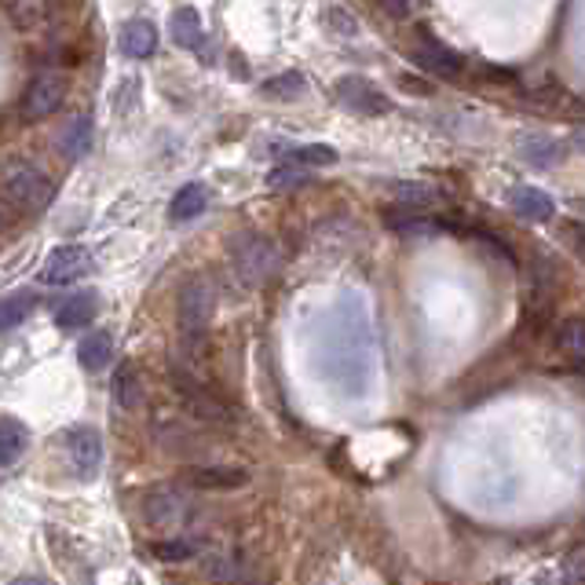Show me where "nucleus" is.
<instances>
[{
  "label": "nucleus",
  "instance_id": "nucleus-1",
  "mask_svg": "<svg viewBox=\"0 0 585 585\" xmlns=\"http://www.w3.org/2000/svg\"><path fill=\"white\" fill-rule=\"evenodd\" d=\"M0 191H4V198L15 205V209L41 213V209H48L55 198V180L30 162H11L4 169V180H0Z\"/></svg>",
  "mask_w": 585,
  "mask_h": 585
},
{
  "label": "nucleus",
  "instance_id": "nucleus-2",
  "mask_svg": "<svg viewBox=\"0 0 585 585\" xmlns=\"http://www.w3.org/2000/svg\"><path fill=\"white\" fill-rule=\"evenodd\" d=\"M216 315V282L209 274H194L180 290V329L183 337L202 340Z\"/></svg>",
  "mask_w": 585,
  "mask_h": 585
},
{
  "label": "nucleus",
  "instance_id": "nucleus-3",
  "mask_svg": "<svg viewBox=\"0 0 585 585\" xmlns=\"http://www.w3.org/2000/svg\"><path fill=\"white\" fill-rule=\"evenodd\" d=\"M231 263L246 285H263L279 268V249L260 235H238L231 246Z\"/></svg>",
  "mask_w": 585,
  "mask_h": 585
},
{
  "label": "nucleus",
  "instance_id": "nucleus-4",
  "mask_svg": "<svg viewBox=\"0 0 585 585\" xmlns=\"http://www.w3.org/2000/svg\"><path fill=\"white\" fill-rule=\"evenodd\" d=\"M66 91H71V82H66L63 71H41V74L26 85V91H22L19 113H22L26 121L52 118V113L66 102Z\"/></svg>",
  "mask_w": 585,
  "mask_h": 585
},
{
  "label": "nucleus",
  "instance_id": "nucleus-5",
  "mask_svg": "<svg viewBox=\"0 0 585 585\" xmlns=\"http://www.w3.org/2000/svg\"><path fill=\"white\" fill-rule=\"evenodd\" d=\"M334 96L344 110L359 113V118H373V113H388L392 110V102H388V96L381 88H377L373 82H366V77H340V82L334 85Z\"/></svg>",
  "mask_w": 585,
  "mask_h": 585
},
{
  "label": "nucleus",
  "instance_id": "nucleus-6",
  "mask_svg": "<svg viewBox=\"0 0 585 585\" xmlns=\"http://www.w3.org/2000/svg\"><path fill=\"white\" fill-rule=\"evenodd\" d=\"M91 268H96V260H91V252L85 246H59L48 252V260H44L41 282L44 285H71L77 279H85Z\"/></svg>",
  "mask_w": 585,
  "mask_h": 585
},
{
  "label": "nucleus",
  "instance_id": "nucleus-7",
  "mask_svg": "<svg viewBox=\"0 0 585 585\" xmlns=\"http://www.w3.org/2000/svg\"><path fill=\"white\" fill-rule=\"evenodd\" d=\"M63 443H66V457H71L74 476L91 484L102 468V435L96 429H71Z\"/></svg>",
  "mask_w": 585,
  "mask_h": 585
},
{
  "label": "nucleus",
  "instance_id": "nucleus-8",
  "mask_svg": "<svg viewBox=\"0 0 585 585\" xmlns=\"http://www.w3.org/2000/svg\"><path fill=\"white\" fill-rule=\"evenodd\" d=\"M172 381H176L180 396L187 399V407H191L198 418H205V421H231V410H227L224 399L216 396L213 388H205L202 381H194L187 370H183V373L172 370Z\"/></svg>",
  "mask_w": 585,
  "mask_h": 585
},
{
  "label": "nucleus",
  "instance_id": "nucleus-9",
  "mask_svg": "<svg viewBox=\"0 0 585 585\" xmlns=\"http://www.w3.org/2000/svg\"><path fill=\"white\" fill-rule=\"evenodd\" d=\"M512 147H516V154L534 169H553L567 158L564 143L553 140V136H542V132H520L512 140Z\"/></svg>",
  "mask_w": 585,
  "mask_h": 585
},
{
  "label": "nucleus",
  "instance_id": "nucleus-10",
  "mask_svg": "<svg viewBox=\"0 0 585 585\" xmlns=\"http://www.w3.org/2000/svg\"><path fill=\"white\" fill-rule=\"evenodd\" d=\"M187 516H191L187 498H183L180 490H172V487L154 490L151 501H147V520H151L154 527H180Z\"/></svg>",
  "mask_w": 585,
  "mask_h": 585
},
{
  "label": "nucleus",
  "instance_id": "nucleus-11",
  "mask_svg": "<svg viewBox=\"0 0 585 585\" xmlns=\"http://www.w3.org/2000/svg\"><path fill=\"white\" fill-rule=\"evenodd\" d=\"M414 59H418L421 71H429V74H435V77H446V82L462 74V55L451 52V48H446V44H440V41H432V37H421Z\"/></svg>",
  "mask_w": 585,
  "mask_h": 585
},
{
  "label": "nucleus",
  "instance_id": "nucleus-12",
  "mask_svg": "<svg viewBox=\"0 0 585 585\" xmlns=\"http://www.w3.org/2000/svg\"><path fill=\"white\" fill-rule=\"evenodd\" d=\"M8 19L22 33H37L52 22V0H8Z\"/></svg>",
  "mask_w": 585,
  "mask_h": 585
},
{
  "label": "nucleus",
  "instance_id": "nucleus-13",
  "mask_svg": "<svg viewBox=\"0 0 585 585\" xmlns=\"http://www.w3.org/2000/svg\"><path fill=\"white\" fill-rule=\"evenodd\" d=\"M99 312V296L96 293H74L66 296V304L55 312V326L59 329H82V326H91V318Z\"/></svg>",
  "mask_w": 585,
  "mask_h": 585
},
{
  "label": "nucleus",
  "instance_id": "nucleus-14",
  "mask_svg": "<svg viewBox=\"0 0 585 585\" xmlns=\"http://www.w3.org/2000/svg\"><path fill=\"white\" fill-rule=\"evenodd\" d=\"M509 205L520 216H527V220H553L556 216V202L538 187H512Z\"/></svg>",
  "mask_w": 585,
  "mask_h": 585
},
{
  "label": "nucleus",
  "instance_id": "nucleus-15",
  "mask_svg": "<svg viewBox=\"0 0 585 585\" xmlns=\"http://www.w3.org/2000/svg\"><path fill=\"white\" fill-rule=\"evenodd\" d=\"M205 209H209V187L205 183H183L169 205V216L183 224V220H198Z\"/></svg>",
  "mask_w": 585,
  "mask_h": 585
},
{
  "label": "nucleus",
  "instance_id": "nucleus-16",
  "mask_svg": "<svg viewBox=\"0 0 585 585\" xmlns=\"http://www.w3.org/2000/svg\"><path fill=\"white\" fill-rule=\"evenodd\" d=\"M121 52L129 55V59H147V55H154L158 52V30H154V22L132 19L129 26L121 30Z\"/></svg>",
  "mask_w": 585,
  "mask_h": 585
},
{
  "label": "nucleus",
  "instance_id": "nucleus-17",
  "mask_svg": "<svg viewBox=\"0 0 585 585\" xmlns=\"http://www.w3.org/2000/svg\"><path fill=\"white\" fill-rule=\"evenodd\" d=\"M110 355H113V337L107 334V329H96V334H88L82 344H77V362H82L88 373L107 370Z\"/></svg>",
  "mask_w": 585,
  "mask_h": 585
},
{
  "label": "nucleus",
  "instance_id": "nucleus-18",
  "mask_svg": "<svg viewBox=\"0 0 585 585\" xmlns=\"http://www.w3.org/2000/svg\"><path fill=\"white\" fill-rule=\"evenodd\" d=\"M26 451H30L26 424L15 421V418H0V468L15 465Z\"/></svg>",
  "mask_w": 585,
  "mask_h": 585
},
{
  "label": "nucleus",
  "instance_id": "nucleus-19",
  "mask_svg": "<svg viewBox=\"0 0 585 585\" xmlns=\"http://www.w3.org/2000/svg\"><path fill=\"white\" fill-rule=\"evenodd\" d=\"M172 41H176L183 52H202L205 48V30H202L198 11L180 8L176 15H172Z\"/></svg>",
  "mask_w": 585,
  "mask_h": 585
},
{
  "label": "nucleus",
  "instance_id": "nucleus-20",
  "mask_svg": "<svg viewBox=\"0 0 585 585\" xmlns=\"http://www.w3.org/2000/svg\"><path fill=\"white\" fill-rule=\"evenodd\" d=\"M191 484L202 487V490H235V487H246V468H191Z\"/></svg>",
  "mask_w": 585,
  "mask_h": 585
},
{
  "label": "nucleus",
  "instance_id": "nucleus-21",
  "mask_svg": "<svg viewBox=\"0 0 585 585\" xmlns=\"http://www.w3.org/2000/svg\"><path fill=\"white\" fill-rule=\"evenodd\" d=\"M59 151L63 158H71V162H77V158H85L91 151V121L85 118H74L66 121V129L59 132Z\"/></svg>",
  "mask_w": 585,
  "mask_h": 585
},
{
  "label": "nucleus",
  "instance_id": "nucleus-22",
  "mask_svg": "<svg viewBox=\"0 0 585 585\" xmlns=\"http://www.w3.org/2000/svg\"><path fill=\"white\" fill-rule=\"evenodd\" d=\"M33 307H37V296H33L30 290H19V293L4 296V301H0V329L22 326L33 315Z\"/></svg>",
  "mask_w": 585,
  "mask_h": 585
},
{
  "label": "nucleus",
  "instance_id": "nucleus-23",
  "mask_svg": "<svg viewBox=\"0 0 585 585\" xmlns=\"http://www.w3.org/2000/svg\"><path fill=\"white\" fill-rule=\"evenodd\" d=\"M151 553L158 560H165V564H183V560H194L202 553V542L198 538H165V542H154Z\"/></svg>",
  "mask_w": 585,
  "mask_h": 585
},
{
  "label": "nucleus",
  "instance_id": "nucleus-24",
  "mask_svg": "<svg viewBox=\"0 0 585 585\" xmlns=\"http://www.w3.org/2000/svg\"><path fill=\"white\" fill-rule=\"evenodd\" d=\"M556 344H560V351H564L567 359L578 366L585 359V323H582V318H567V323L560 326Z\"/></svg>",
  "mask_w": 585,
  "mask_h": 585
},
{
  "label": "nucleus",
  "instance_id": "nucleus-25",
  "mask_svg": "<svg viewBox=\"0 0 585 585\" xmlns=\"http://www.w3.org/2000/svg\"><path fill=\"white\" fill-rule=\"evenodd\" d=\"M285 162L296 165H334L337 151L326 143H304V147H285Z\"/></svg>",
  "mask_w": 585,
  "mask_h": 585
},
{
  "label": "nucleus",
  "instance_id": "nucleus-26",
  "mask_svg": "<svg viewBox=\"0 0 585 585\" xmlns=\"http://www.w3.org/2000/svg\"><path fill=\"white\" fill-rule=\"evenodd\" d=\"M113 403L124 407V410L140 407V384H136L132 366H124V370H118V377H113Z\"/></svg>",
  "mask_w": 585,
  "mask_h": 585
},
{
  "label": "nucleus",
  "instance_id": "nucleus-27",
  "mask_svg": "<svg viewBox=\"0 0 585 585\" xmlns=\"http://www.w3.org/2000/svg\"><path fill=\"white\" fill-rule=\"evenodd\" d=\"M304 183H307V169H304V165H296V162L279 165V169H271V172H268V187H271V191L304 187Z\"/></svg>",
  "mask_w": 585,
  "mask_h": 585
},
{
  "label": "nucleus",
  "instance_id": "nucleus-28",
  "mask_svg": "<svg viewBox=\"0 0 585 585\" xmlns=\"http://www.w3.org/2000/svg\"><path fill=\"white\" fill-rule=\"evenodd\" d=\"M301 91H304V77L301 74H282V77L263 82V96H268V99H296Z\"/></svg>",
  "mask_w": 585,
  "mask_h": 585
},
{
  "label": "nucleus",
  "instance_id": "nucleus-29",
  "mask_svg": "<svg viewBox=\"0 0 585 585\" xmlns=\"http://www.w3.org/2000/svg\"><path fill=\"white\" fill-rule=\"evenodd\" d=\"M388 227L399 235H435V231H443V224L440 220H429V216H388Z\"/></svg>",
  "mask_w": 585,
  "mask_h": 585
},
{
  "label": "nucleus",
  "instance_id": "nucleus-30",
  "mask_svg": "<svg viewBox=\"0 0 585 585\" xmlns=\"http://www.w3.org/2000/svg\"><path fill=\"white\" fill-rule=\"evenodd\" d=\"M392 194L399 202H418V205H429L440 198V191L424 187V183H392Z\"/></svg>",
  "mask_w": 585,
  "mask_h": 585
},
{
  "label": "nucleus",
  "instance_id": "nucleus-31",
  "mask_svg": "<svg viewBox=\"0 0 585 585\" xmlns=\"http://www.w3.org/2000/svg\"><path fill=\"white\" fill-rule=\"evenodd\" d=\"M567 578H578V582H585V545H582V549H575V553H571V560H567Z\"/></svg>",
  "mask_w": 585,
  "mask_h": 585
},
{
  "label": "nucleus",
  "instance_id": "nucleus-32",
  "mask_svg": "<svg viewBox=\"0 0 585 585\" xmlns=\"http://www.w3.org/2000/svg\"><path fill=\"white\" fill-rule=\"evenodd\" d=\"M567 235H571V246H578L582 257H585V224H571Z\"/></svg>",
  "mask_w": 585,
  "mask_h": 585
},
{
  "label": "nucleus",
  "instance_id": "nucleus-33",
  "mask_svg": "<svg viewBox=\"0 0 585 585\" xmlns=\"http://www.w3.org/2000/svg\"><path fill=\"white\" fill-rule=\"evenodd\" d=\"M11 209H15V205H11L4 194H0V231H4V227L11 224Z\"/></svg>",
  "mask_w": 585,
  "mask_h": 585
},
{
  "label": "nucleus",
  "instance_id": "nucleus-34",
  "mask_svg": "<svg viewBox=\"0 0 585 585\" xmlns=\"http://www.w3.org/2000/svg\"><path fill=\"white\" fill-rule=\"evenodd\" d=\"M571 143H575L578 151H585V129H578V132H575V140H571Z\"/></svg>",
  "mask_w": 585,
  "mask_h": 585
}]
</instances>
